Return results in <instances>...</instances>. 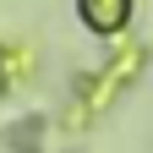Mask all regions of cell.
Listing matches in <instances>:
<instances>
[{
	"instance_id": "1",
	"label": "cell",
	"mask_w": 153,
	"mask_h": 153,
	"mask_svg": "<svg viewBox=\"0 0 153 153\" xmlns=\"http://www.w3.org/2000/svg\"><path fill=\"white\" fill-rule=\"evenodd\" d=\"M82 16H88L99 33H109V27L126 22V0H82Z\"/></svg>"
}]
</instances>
